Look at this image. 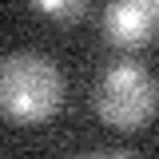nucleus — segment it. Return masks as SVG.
Masks as SVG:
<instances>
[{
  "instance_id": "obj_1",
  "label": "nucleus",
  "mask_w": 159,
  "mask_h": 159,
  "mask_svg": "<svg viewBox=\"0 0 159 159\" xmlns=\"http://www.w3.org/2000/svg\"><path fill=\"white\" fill-rule=\"evenodd\" d=\"M64 103V72L56 60L16 48L0 56V116L12 123H44Z\"/></svg>"
},
{
  "instance_id": "obj_2",
  "label": "nucleus",
  "mask_w": 159,
  "mask_h": 159,
  "mask_svg": "<svg viewBox=\"0 0 159 159\" xmlns=\"http://www.w3.org/2000/svg\"><path fill=\"white\" fill-rule=\"evenodd\" d=\"M92 103L103 123L111 127H143L159 111V80L139 64V60H111L96 76Z\"/></svg>"
},
{
  "instance_id": "obj_3",
  "label": "nucleus",
  "mask_w": 159,
  "mask_h": 159,
  "mask_svg": "<svg viewBox=\"0 0 159 159\" xmlns=\"http://www.w3.org/2000/svg\"><path fill=\"white\" fill-rule=\"evenodd\" d=\"M103 36L139 48L151 36H159V0H116L103 8Z\"/></svg>"
},
{
  "instance_id": "obj_4",
  "label": "nucleus",
  "mask_w": 159,
  "mask_h": 159,
  "mask_svg": "<svg viewBox=\"0 0 159 159\" xmlns=\"http://www.w3.org/2000/svg\"><path fill=\"white\" fill-rule=\"evenodd\" d=\"M36 12L72 24V20H80L84 12H88V4H84V0H36Z\"/></svg>"
},
{
  "instance_id": "obj_5",
  "label": "nucleus",
  "mask_w": 159,
  "mask_h": 159,
  "mask_svg": "<svg viewBox=\"0 0 159 159\" xmlns=\"http://www.w3.org/2000/svg\"><path fill=\"white\" fill-rule=\"evenodd\" d=\"M80 159H139V155L123 151V147H103V151H92V155H80Z\"/></svg>"
}]
</instances>
